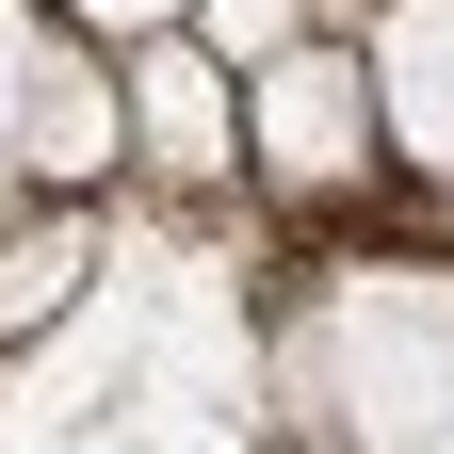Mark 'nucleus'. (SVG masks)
I'll list each match as a JSON object with an SVG mask.
<instances>
[{"label":"nucleus","mask_w":454,"mask_h":454,"mask_svg":"<svg viewBox=\"0 0 454 454\" xmlns=\"http://www.w3.org/2000/svg\"><path fill=\"white\" fill-rule=\"evenodd\" d=\"M17 162H33V179H98V162H114V82L82 66V49H33V82H17Z\"/></svg>","instance_id":"nucleus-5"},{"label":"nucleus","mask_w":454,"mask_h":454,"mask_svg":"<svg viewBox=\"0 0 454 454\" xmlns=\"http://www.w3.org/2000/svg\"><path fill=\"white\" fill-rule=\"evenodd\" d=\"M325 0H195V49L211 66H276V49H309Z\"/></svg>","instance_id":"nucleus-7"},{"label":"nucleus","mask_w":454,"mask_h":454,"mask_svg":"<svg viewBox=\"0 0 454 454\" xmlns=\"http://www.w3.org/2000/svg\"><path fill=\"white\" fill-rule=\"evenodd\" d=\"M82 276H98V260H82V227H17V244H0V340H17V325H49Z\"/></svg>","instance_id":"nucleus-6"},{"label":"nucleus","mask_w":454,"mask_h":454,"mask_svg":"<svg viewBox=\"0 0 454 454\" xmlns=\"http://www.w3.org/2000/svg\"><path fill=\"white\" fill-rule=\"evenodd\" d=\"M244 146L276 162V179H357L373 162V82H357V49H276L260 98H244Z\"/></svg>","instance_id":"nucleus-2"},{"label":"nucleus","mask_w":454,"mask_h":454,"mask_svg":"<svg viewBox=\"0 0 454 454\" xmlns=\"http://www.w3.org/2000/svg\"><path fill=\"white\" fill-rule=\"evenodd\" d=\"M325 454H454V260H340L293 325Z\"/></svg>","instance_id":"nucleus-1"},{"label":"nucleus","mask_w":454,"mask_h":454,"mask_svg":"<svg viewBox=\"0 0 454 454\" xmlns=\"http://www.w3.org/2000/svg\"><path fill=\"white\" fill-rule=\"evenodd\" d=\"M357 82H373L389 130H406V162H438V179H454V0H389Z\"/></svg>","instance_id":"nucleus-4"},{"label":"nucleus","mask_w":454,"mask_h":454,"mask_svg":"<svg viewBox=\"0 0 454 454\" xmlns=\"http://www.w3.org/2000/svg\"><path fill=\"white\" fill-rule=\"evenodd\" d=\"M33 49H49V33L17 17V0H0V162H17V82H33Z\"/></svg>","instance_id":"nucleus-9"},{"label":"nucleus","mask_w":454,"mask_h":454,"mask_svg":"<svg viewBox=\"0 0 454 454\" xmlns=\"http://www.w3.org/2000/svg\"><path fill=\"white\" fill-rule=\"evenodd\" d=\"M130 130H146V162H162V179H211V162H227V130H244V98H227V66H211V49L146 33V49H130Z\"/></svg>","instance_id":"nucleus-3"},{"label":"nucleus","mask_w":454,"mask_h":454,"mask_svg":"<svg viewBox=\"0 0 454 454\" xmlns=\"http://www.w3.org/2000/svg\"><path fill=\"white\" fill-rule=\"evenodd\" d=\"M66 17H82V33H114V49H146V33H179L195 0H66Z\"/></svg>","instance_id":"nucleus-8"}]
</instances>
